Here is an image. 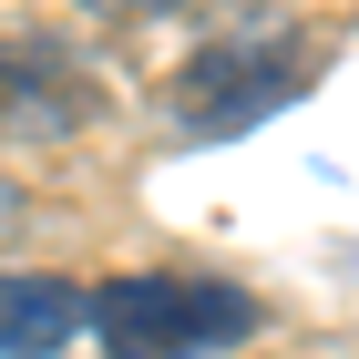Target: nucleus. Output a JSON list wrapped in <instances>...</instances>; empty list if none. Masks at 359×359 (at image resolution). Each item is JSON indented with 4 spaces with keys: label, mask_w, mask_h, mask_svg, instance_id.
Listing matches in <instances>:
<instances>
[{
    "label": "nucleus",
    "mask_w": 359,
    "mask_h": 359,
    "mask_svg": "<svg viewBox=\"0 0 359 359\" xmlns=\"http://www.w3.org/2000/svg\"><path fill=\"white\" fill-rule=\"evenodd\" d=\"M93 339L113 359H216L236 339H257V298L226 277H185V267H144L93 287Z\"/></svg>",
    "instance_id": "nucleus-1"
},
{
    "label": "nucleus",
    "mask_w": 359,
    "mask_h": 359,
    "mask_svg": "<svg viewBox=\"0 0 359 359\" xmlns=\"http://www.w3.org/2000/svg\"><path fill=\"white\" fill-rule=\"evenodd\" d=\"M308 62H318L308 31H226V41H205V52L185 62V83H175V123H185L195 144L257 134L277 103H298V93H308Z\"/></svg>",
    "instance_id": "nucleus-2"
},
{
    "label": "nucleus",
    "mask_w": 359,
    "mask_h": 359,
    "mask_svg": "<svg viewBox=\"0 0 359 359\" xmlns=\"http://www.w3.org/2000/svg\"><path fill=\"white\" fill-rule=\"evenodd\" d=\"M93 123V72L52 31H0V134L11 144H62Z\"/></svg>",
    "instance_id": "nucleus-3"
},
{
    "label": "nucleus",
    "mask_w": 359,
    "mask_h": 359,
    "mask_svg": "<svg viewBox=\"0 0 359 359\" xmlns=\"http://www.w3.org/2000/svg\"><path fill=\"white\" fill-rule=\"evenodd\" d=\"M93 329V298L62 287V277H21L0 267V359H52Z\"/></svg>",
    "instance_id": "nucleus-4"
},
{
    "label": "nucleus",
    "mask_w": 359,
    "mask_h": 359,
    "mask_svg": "<svg viewBox=\"0 0 359 359\" xmlns=\"http://www.w3.org/2000/svg\"><path fill=\"white\" fill-rule=\"evenodd\" d=\"M83 11H175V0H83Z\"/></svg>",
    "instance_id": "nucleus-5"
}]
</instances>
